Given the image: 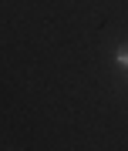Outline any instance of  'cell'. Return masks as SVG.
I'll return each instance as SVG.
<instances>
[{
  "instance_id": "cell-1",
  "label": "cell",
  "mask_w": 128,
  "mask_h": 151,
  "mask_svg": "<svg viewBox=\"0 0 128 151\" xmlns=\"http://www.w3.org/2000/svg\"><path fill=\"white\" fill-rule=\"evenodd\" d=\"M115 64L128 70V47H121V50H115Z\"/></svg>"
}]
</instances>
